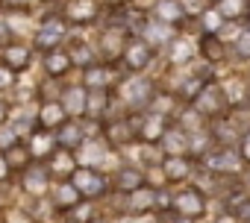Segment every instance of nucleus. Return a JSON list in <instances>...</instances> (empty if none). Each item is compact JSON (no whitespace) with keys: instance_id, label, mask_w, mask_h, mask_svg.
Returning <instances> with one entry per match:
<instances>
[{"instance_id":"1","label":"nucleus","mask_w":250,"mask_h":223,"mask_svg":"<svg viewBox=\"0 0 250 223\" xmlns=\"http://www.w3.org/2000/svg\"><path fill=\"white\" fill-rule=\"evenodd\" d=\"M65 21H59V18H47L42 27H39V33H36V44L39 47H44V50H56L59 47V41L65 38Z\"/></svg>"},{"instance_id":"2","label":"nucleus","mask_w":250,"mask_h":223,"mask_svg":"<svg viewBox=\"0 0 250 223\" xmlns=\"http://www.w3.org/2000/svg\"><path fill=\"white\" fill-rule=\"evenodd\" d=\"M50 170L44 167V165H30L27 170H24V191L27 194H33V197H42V194H47V188H50Z\"/></svg>"},{"instance_id":"3","label":"nucleus","mask_w":250,"mask_h":223,"mask_svg":"<svg viewBox=\"0 0 250 223\" xmlns=\"http://www.w3.org/2000/svg\"><path fill=\"white\" fill-rule=\"evenodd\" d=\"M71 179H74V185H77V191H80L83 197H97V194H103V188H106L103 179H100L94 170H88V167H85V170H77Z\"/></svg>"},{"instance_id":"4","label":"nucleus","mask_w":250,"mask_h":223,"mask_svg":"<svg viewBox=\"0 0 250 223\" xmlns=\"http://www.w3.org/2000/svg\"><path fill=\"white\" fill-rule=\"evenodd\" d=\"M65 106L62 103H56V100H47L44 106H42V112H39V127L42 130H56V127H62L65 124Z\"/></svg>"},{"instance_id":"5","label":"nucleus","mask_w":250,"mask_h":223,"mask_svg":"<svg viewBox=\"0 0 250 223\" xmlns=\"http://www.w3.org/2000/svg\"><path fill=\"white\" fill-rule=\"evenodd\" d=\"M71 65H74V59H71V53H65L62 47L44 53V71H47L50 76H62Z\"/></svg>"},{"instance_id":"6","label":"nucleus","mask_w":250,"mask_h":223,"mask_svg":"<svg viewBox=\"0 0 250 223\" xmlns=\"http://www.w3.org/2000/svg\"><path fill=\"white\" fill-rule=\"evenodd\" d=\"M30 47L27 44H6L3 47V65H9L12 71H24L30 65Z\"/></svg>"},{"instance_id":"7","label":"nucleus","mask_w":250,"mask_h":223,"mask_svg":"<svg viewBox=\"0 0 250 223\" xmlns=\"http://www.w3.org/2000/svg\"><path fill=\"white\" fill-rule=\"evenodd\" d=\"M62 106H65V112L68 115H83V112L88 109V91L85 88H68L65 94H62Z\"/></svg>"},{"instance_id":"8","label":"nucleus","mask_w":250,"mask_h":223,"mask_svg":"<svg viewBox=\"0 0 250 223\" xmlns=\"http://www.w3.org/2000/svg\"><path fill=\"white\" fill-rule=\"evenodd\" d=\"M94 12H97V9H94L91 0H71V3L65 6V18H68V21H77V24L91 21Z\"/></svg>"},{"instance_id":"9","label":"nucleus","mask_w":250,"mask_h":223,"mask_svg":"<svg viewBox=\"0 0 250 223\" xmlns=\"http://www.w3.org/2000/svg\"><path fill=\"white\" fill-rule=\"evenodd\" d=\"M47 170H50L53 176H74V173H77V167H74V156L65 153V150H62V153H53Z\"/></svg>"},{"instance_id":"10","label":"nucleus","mask_w":250,"mask_h":223,"mask_svg":"<svg viewBox=\"0 0 250 223\" xmlns=\"http://www.w3.org/2000/svg\"><path fill=\"white\" fill-rule=\"evenodd\" d=\"M53 197H56V205H59V208H74V205H80V197H83V194L77 191L74 182H62Z\"/></svg>"},{"instance_id":"11","label":"nucleus","mask_w":250,"mask_h":223,"mask_svg":"<svg viewBox=\"0 0 250 223\" xmlns=\"http://www.w3.org/2000/svg\"><path fill=\"white\" fill-rule=\"evenodd\" d=\"M124 59H127L130 68H145V65L150 62V50H147V44L133 41V44L127 47V53H124Z\"/></svg>"},{"instance_id":"12","label":"nucleus","mask_w":250,"mask_h":223,"mask_svg":"<svg viewBox=\"0 0 250 223\" xmlns=\"http://www.w3.org/2000/svg\"><path fill=\"white\" fill-rule=\"evenodd\" d=\"M6 159H9V165L15 167V170H27L30 167V159H33V153H30V147H24V144H12L9 150H6Z\"/></svg>"},{"instance_id":"13","label":"nucleus","mask_w":250,"mask_h":223,"mask_svg":"<svg viewBox=\"0 0 250 223\" xmlns=\"http://www.w3.org/2000/svg\"><path fill=\"white\" fill-rule=\"evenodd\" d=\"M80 141H83V127H80L77 121H65V124H62V132H59V144L74 147V144H80Z\"/></svg>"},{"instance_id":"14","label":"nucleus","mask_w":250,"mask_h":223,"mask_svg":"<svg viewBox=\"0 0 250 223\" xmlns=\"http://www.w3.org/2000/svg\"><path fill=\"white\" fill-rule=\"evenodd\" d=\"M30 153H33V156H39V159L53 156V138H50L47 132H36V135H33V141H30Z\"/></svg>"},{"instance_id":"15","label":"nucleus","mask_w":250,"mask_h":223,"mask_svg":"<svg viewBox=\"0 0 250 223\" xmlns=\"http://www.w3.org/2000/svg\"><path fill=\"white\" fill-rule=\"evenodd\" d=\"M106 85H109V71H106V68H88V71H85V88L103 91Z\"/></svg>"},{"instance_id":"16","label":"nucleus","mask_w":250,"mask_h":223,"mask_svg":"<svg viewBox=\"0 0 250 223\" xmlns=\"http://www.w3.org/2000/svg\"><path fill=\"white\" fill-rule=\"evenodd\" d=\"M139 185H142V173H139V170L124 167V170L118 173V188H121V191H139Z\"/></svg>"},{"instance_id":"17","label":"nucleus","mask_w":250,"mask_h":223,"mask_svg":"<svg viewBox=\"0 0 250 223\" xmlns=\"http://www.w3.org/2000/svg\"><path fill=\"white\" fill-rule=\"evenodd\" d=\"M153 203H156V194L139 188V191H133V197H130V211H147Z\"/></svg>"},{"instance_id":"18","label":"nucleus","mask_w":250,"mask_h":223,"mask_svg":"<svg viewBox=\"0 0 250 223\" xmlns=\"http://www.w3.org/2000/svg\"><path fill=\"white\" fill-rule=\"evenodd\" d=\"M177 208L183 211V214H200V197L197 194H191V191H186V194H180L177 197Z\"/></svg>"},{"instance_id":"19","label":"nucleus","mask_w":250,"mask_h":223,"mask_svg":"<svg viewBox=\"0 0 250 223\" xmlns=\"http://www.w3.org/2000/svg\"><path fill=\"white\" fill-rule=\"evenodd\" d=\"M3 220H6V223H36V217H33L30 211H24V208H18V205H12V208H6V214H3Z\"/></svg>"},{"instance_id":"20","label":"nucleus","mask_w":250,"mask_h":223,"mask_svg":"<svg viewBox=\"0 0 250 223\" xmlns=\"http://www.w3.org/2000/svg\"><path fill=\"white\" fill-rule=\"evenodd\" d=\"M130 138V124H112L109 127V141L112 144H124Z\"/></svg>"},{"instance_id":"21","label":"nucleus","mask_w":250,"mask_h":223,"mask_svg":"<svg viewBox=\"0 0 250 223\" xmlns=\"http://www.w3.org/2000/svg\"><path fill=\"white\" fill-rule=\"evenodd\" d=\"M103 103H106V94H103V91H88V109H85V112H91V115H100Z\"/></svg>"},{"instance_id":"22","label":"nucleus","mask_w":250,"mask_h":223,"mask_svg":"<svg viewBox=\"0 0 250 223\" xmlns=\"http://www.w3.org/2000/svg\"><path fill=\"white\" fill-rule=\"evenodd\" d=\"M15 85V71L9 65H0V91H9Z\"/></svg>"},{"instance_id":"23","label":"nucleus","mask_w":250,"mask_h":223,"mask_svg":"<svg viewBox=\"0 0 250 223\" xmlns=\"http://www.w3.org/2000/svg\"><path fill=\"white\" fill-rule=\"evenodd\" d=\"M71 214H74V220H77V223H91L94 208H91V205H74V208H71Z\"/></svg>"},{"instance_id":"24","label":"nucleus","mask_w":250,"mask_h":223,"mask_svg":"<svg viewBox=\"0 0 250 223\" xmlns=\"http://www.w3.org/2000/svg\"><path fill=\"white\" fill-rule=\"evenodd\" d=\"M159 15H162L165 21H174V18L180 15V9H177V3H171V0H165V3H159Z\"/></svg>"},{"instance_id":"25","label":"nucleus","mask_w":250,"mask_h":223,"mask_svg":"<svg viewBox=\"0 0 250 223\" xmlns=\"http://www.w3.org/2000/svg\"><path fill=\"white\" fill-rule=\"evenodd\" d=\"M165 167H168V176H183V173H186L183 162H177V159H171V162H168Z\"/></svg>"},{"instance_id":"26","label":"nucleus","mask_w":250,"mask_h":223,"mask_svg":"<svg viewBox=\"0 0 250 223\" xmlns=\"http://www.w3.org/2000/svg\"><path fill=\"white\" fill-rule=\"evenodd\" d=\"M9 170H12V165H9V159H6V153H0V182H6V176H9Z\"/></svg>"},{"instance_id":"27","label":"nucleus","mask_w":250,"mask_h":223,"mask_svg":"<svg viewBox=\"0 0 250 223\" xmlns=\"http://www.w3.org/2000/svg\"><path fill=\"white\" fill-rule=\"evenodd\" d=\"M0 44H9V24H6V18H0Z\"/></svg>"},{"instance_id":"28","label":"nucleus","mask_w":250,"mask_h":223,"mask_svg":"<svg viewBox=\"0 0 250 223\" xmlns=\"http://www.w3.org/2000/svg\"><path fill=\"white\" fill-rule=\"evenodd\" d=\"M6 118H9V106H6L3 100H0V127L6 124Z\"/></svg>"},{"instance_id":"29","label":"nucleus","mask_w":250,"mask_h":223,"mask_svg":"<svg viewBox=\"0 0 250 223\" xmlns=\"http://www.w3.org/2000/svg\"><path fill=\"white\" fill-rule=\"evenodd\" d=\"M112 3H121V0H112Z\"/></svg>"},{"instance_id":"30","label":"nucleus","mask_w":250,"mask_h":223,"mask_svg":"<svg viewBox=\"0 0 250 223\" xmlns=\"http://www.w3.org/2000/svg\"><path fill=\"white\" fill-rule=\"evenodd\" d=\"M91 223H100V220H91Z\"/></svg>"}]
</instances>
